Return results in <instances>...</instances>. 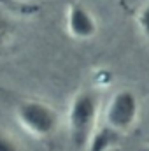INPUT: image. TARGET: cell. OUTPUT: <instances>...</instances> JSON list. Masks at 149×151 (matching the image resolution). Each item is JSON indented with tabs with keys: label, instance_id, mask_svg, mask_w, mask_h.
<instances>
[{
	"label": "cell",
	"instance_id": "cell-1",
	"mask_svg": "<svg viewBox=\"0 0 149 151\" xmlns=\"http://www.w3.org/2000/svg\"><path fill=\"white\" fill-rule=\"evenodd\" d=\"M102 116V99L97 90L82 88L75 93L67 109V134L75 150H86Z\"/></svg>",
	"mask_w": 149,
	"mask_h": 151
},
{
	"label": "cell",
	"instance_id": "cell-2",
	"mask_svg": "<svg viewBox=\"0 0 149 151\" xmlns=\"http://www.w3.org/2000/svg\"><path fill=\"white\" fill-rule=\"evenodd\" d=\"M14 118L28 135L40 141L53 137L62 123L60 113L51 104L39 99L19 100L14 107Z\"/></svg>",
	"mask_w": 149,
	"mask_h": 151
},
{
	"label": "cell",
	"instance_id": "cell-3",
	"mask_svg": "<svg viewBox=\"0 0 149 151\" xmlns=\"http://www.w3.org/2000/svg\"><path fill=\"white\" fill-rule=\"evenodd\" d=\"M139 114H140V102L137 93L130 88H121L114 91L107 100L105 107L102 109V119L104 125L125 135L135 127Z\"/></svg>",
	"mask_w": 149,
	"mask_h": 151
},
{
	"label": "cell",
	"instance_id": "cell-4",
	"mask_svg": "<svg viewBox=\"0 0 149 151\" xmlns=\"http://www.w3.org/2000/svg\"><path fill=\"white\" fill-rule=\"evenodd\" d=\"M63 28L67 35L77 42H86L97 37L98 19L93 11L82 2H69L63 14Z\"/></svg>",
	"mask_w": 149,
	"mask_h": 151
},
{
	"label": "cell",
	"instance_id": "cell-5",
	"mask_svg": "<svg viewBox=\"0 0 149 151\" xmlns=\"http://www.w3.org/2000/svg\"><path fill=\"white\" fill-rule=\"evenodd\" d=\"M121 137H123V135H121L119 132L112 130L107 125L102 123V125H98V128L95 130V134H93V137H91L88 148L84 151H111L112 148H116V146L119 144Z\"/></svg>",
	"mask_w": 149,
	"mask_h": 151
},
{
	"label": "cell",
	"instance_id": "cell-6",
	"mask_svg": "<svg viewBox=\"0 0 149 151\" xmlns=\"http://www.w3.org/2000/svg\"><path fill=\"white\" fill-rule=\"evenodd\" d=\"M14 37H16V28H14V25H12L7 18L0 16V55L5 53L7 47L12 46Z\"/></svg>",
	"mask_w": 149,
	"mask_h": 151
},
{
	"label": "cell",
	"instance_id": "cell-7",
	"mask_svg": "<svg viewBox=\"0 0 149 151\" xmlns=\"http://www.w3.org/2000/svg\"><path fill=\"white\" fill-rule=\"evenodd\" d=\"M137 27L142 32V35L149 40V0L144 2V5L140 7V11L137 14Z\"/></svg>",
	"mask_w": 149,
	"mask_h": 151
},
{
	"label": "cell",
	"instance_id": "cell-8",
	"mask_svg": "<svg viewBox=\"0 0 149 151\" xmlns=\"http://www.w3.org/2000/svg\"><path fill=\"white\" fill-rule=\"evenodd\" d=\"M0 151H21V146L12 135L0 132Z\"/></svg>",
	"mask_w": 149,
	"mask_h": 151
},
{
	"label": "cell",
	"instance_id": "cell-9",
	"mask_svg": "<svg viewBox=\"0 0 149 151\" xmlns=\"http://www.w3.org/2000/svg\"><path fill=\"white\" fill-rule=\"evenodd\" d=\"M139 151H149V144H146V146H142V148H140Z\"/></svg>",
	"mask_w": 149,
	"mask_h": 151
}]
</instances>
